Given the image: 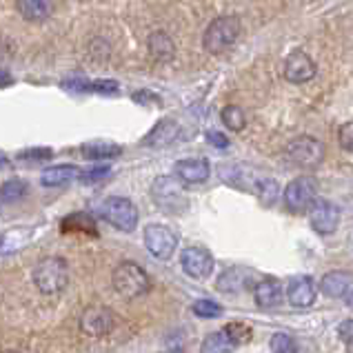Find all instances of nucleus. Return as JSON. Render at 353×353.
Masks as SVG:
<instances>
[{
    "instance_id": "obj_1",
    "label": "nucleus",
    "mask_w": 353,
    "mask_h": 353,
    "mask_svg": "<svg viewBox=\"0 0 353 353\" xmlns=\"http://www.w3.org/2000/svg\"><path fill=\"white\" fill-rule=\"evenodd\" d=\"M32 278H34V285H36V289L40 291V294L56 296L67 287L69 267H67V262L63 258L49 256V258H43L34 267Z\"/></svg>"
},
{
    "instance_id": "obj_2",
    "label": "nucleus",
    "mask_w": 353,
    "mask_h": 353,
    "mask_svg": "<svg viewBox=\"0 0 353 353\" xmlns=\"http://www.w3.org/2000/svg\"><path fill=\"white\" fill-rule=\"evenodd\" d=\"M112 282H114V289L127 300H136L140 296H145L151 289V280L147 276V271L140 265H136V262H129V260L120 262V265L114 269Z\"/></svg>"
},
{
    "instance_id": "obj_3",
    "label": "nucleus",
    "mask_w": 353,
    "mask_h": 353,
    "mask_svg": "<svg viewBox=\"0 0 353 353\" xmlns=\"http://www.w3.org/2000/svg\"><path fill=\"white\" fill-rule=\"evenodd\" d=\"M240 18L238 16H218L209 23L203 36V45L209 54H223L240 36Z\"/></svg>"
},
{
    "instance_id": "obj_4",
    "label": "nucleus",
    "mask_w": 353,
    "mask_h": 353,
    "mask_svg": "<svg viewBox=\"0 0 353 353\" xmlns=\"http://www.w3.org/2000/svg\"><path fill=\"white\" fill-rule=\"evenodd\" d=\"M151 198H154L156 205L163 211H167V214H183L189 207L183 185H180L176 178H169V176H160L154 180V185H151Z\"/></svg>"
},
{
    "instance_id": "obj_5",
    "label": "nucleus",
    "mask_w": 353,
    "mask_h": 353,
    "mask_svg": "<svg viewBox=\"0 0 353 353\" xmlns=\"http://www.w3.org/2000/svg\"><path fill=\"white\" fill-rule=\"evenodd\" d=\"M100 216H103L112 227H116L118 231H125V234L134 231L138 225L136 205L123 196H112V198L103 200V205H100Z\"/></svg>"
},
{
    "instance_id": "obj_6",
    "label": "nucleus",
    "mask_w": 353,
    "mask_h": 353,
    "mask_svg": "<svg viewBox=\"0 0 353 353\" xmlns=\"http://www.w3.org/2000/svg\"><path fill=\"white\" fill-rule=\"evenodd\" d=\"M285 207L291 214H305L318 198V180L311 176H300L285 187Z\"/></svg>"
},
{
    "instance_id": "obj_7",
    "label": "nucleus",
    "mask_w": 353,
    "mask_h": 353,
    "mask_svg": "<svg viewBox=\"0 0 353 353\" xmlns=\"http://www.w3.org/2000/svg\"><path fill=\"white\" fill-rule=\"evenodd\" d=\"M285 154L298 167H316L325 158V145L311 136H300L287 145Z\"/></svg>"
},
{
    "instance_id": "obj_8",
    "label": "nucleus",
    "mask_w": 353,
    "mask_h": 353,
    "mask_svg": "<svg viewBox=\"0 0 353 353\" xmlns=\"http://www.w3.org/2000/svg\"><path fill=\"white\" fill-rule=\"evenodd\" d=\"M145 247L154 258L158 260H169L174 256V251L178 247V236L176 231H171L165 225H149L145 229Z\"/></svg>"
},
{
    "instance_id": "obj_9",
    "label": "nucleus",
    "mask_w": 353,
    "mask_h": 353,
    "mask_svg": "<svg viewBox=\"0 0 353 353\" xmlns=\"http://www.w3.org/2000/svg\"><path fill=\"white\" fill-rule=\"evenodd\" d=\"M116 327V316L112 309L107 307H87L80 316V329L89 338H103L107 334H112Z\"/></svg>"
},
{
    "instance_id": "obj_10",
    "label": "nucleus",
    "mask_w": 353,
    "mask_h": 353,
    "mask_svg": "<svg viewBox=\"0 0 353 353\" xmlns=\"http://www.w3.org/2000/svg\"><path fill=\"white\" fill-rule=\"evenodd\" d=\"M309 223L320 236L334 234L340 225V209L329 200H318L309 207Z\"/></svg>"
},
{
    "instance_id": "obj_11",
    "label": "nucleus",
    "mask_w": 353,
    "mask_h": 353,
    "mask_svg": "<svg viewBox=\"0 0 353 353\" xmlns=\"http://www.w3.org/2000/svg\"><path fill=\"white\" fill-rule=\"evenodd\" d=\"M180 265H183V271L189 278L205 280L214 271V256L203 247H187L180 254Z\"/></svg>"
},
{
    "instance_id": "obj_12",
    "label": "nucleus",
    "mask_w": 353,
    "mask_h": 353,
    "mask_svg": "<svg viewBox=\"0 0 353 353\" xmlns=\"http://www.w3.org/2000/svg\"><path fill=\"white\" fill-rule=\"evenodd\" d=\"M316 296H318V287L314 278L309 276H296L289 280L287 285V300L291 307L296 309H307L316 302Z\"/></svg>"
},
{
    "instance_id": "obj_13",
    "label": "nucleus",
    "mask_w": 353,
    "mask_h": 353,
    "mask_svg": "<svg viewBox=\"0 0 353 353\" xmlns=\"http://www.w3.org/2000/svg\"><path fill=\"white\" fill-rule=\"evenodd\" d=\"M316 76V63L309 58V54L296 49L285 60V78L294 85H305Z\"/></svg>"
},
{
    "instance_id": "obj_14",
    "label": "nucleus",
    "mask_w": 353,
    "mask_h": 353,
    "mask_svg": "<svg viewBox=\"0 0 353 353\" xmlns=\"http://www.w3.org/2000/svg\"><path fill=\"white\" fill-rule=\"evenodd\" d=\"M174 171L185 185H200L209 178L211 167L209 160L205 158H187V160H178Z\"/></svg>"
},
{
    "instance_id": "obj_15",
    "label": "nucleus",
    "mask_w": 353,
    "mask_h": 353,
    "mask_svg": "<svg viewBox=\"0 0 353 353\" xmlns=\"http://www.w3.org/2000/svg\"><path fill=\"white\" fill-rule=\"evenodd\" d=\"M320 291L329 298L345 300L353 291V274L351 271H331L320 280Z\"/></svg>"
},
{
    "instance_id": "obj_16",
    "label": "nucleus",
    "mask_w": 353,
    "mask_h": 353,
    "mask_svg": "<svg viewBox=\"0 0 353 353\" xmlns=\"http://www.w3.org/2000/svg\"><path fill=\"white\" fill-rule=\"evenodd\" d=\"M254 298H256V305L260 309H274L282 302V285L280 280L276 278H265L256 282L254 287Z\"/></svg>"
},
{
    "instance_id": "obj_17",
    "label": "nucleus",
    "mask_w": 353,
    "mask_h": 353,
    "mask_svg": "<svg viewBox=\"0 0 353 353\" xmlns=\"http://www.w3.org/2000/svg\"><path fill=\"white\" fill-rule=\"evenodd\" d=\"M251 278H254V274L249 269L231 267L218 278V291H223V294H238V291H245L251 285Z\"/></svg>"
},
{
    "instance_id": "obj_18",
    "label": "nucleus",
    "mask_w": 353,
    "mask_h": 353,
    "mask_svg": "<svg viewBox=\"0 0 353 353\" xmlns=\"http://www.w3.org/2000/svg\"><path fill=\"white\" fill-rule=\"evenodd\" d=\"M16 9L18 14L25 20H32V23H40L52 16L54 12V0H16Z\"/></svg>"
},
{
    "instance_id": "obj_19",
    "label": "nucleus",
    "mask_w": 353,
    "mask_h": 353,
    "mask_svg": "<svg viewBox=\"0 0 353 353\" xmlns=\"http://www.w3.org/2000/svg\"><path fill=\"white\" fill-rule=\"evenodd\" d=\"M80 176V169L76 165H58V167H49L43 176H40V183L43 187H65L69 183H74Z\"/></svg>"
},
{
    "instance_id": "obj_20",
    "label": "nucleus",
    "mask_w": 353,
    "mask_h": 353,
    "mask_svg": "<svg viewBox=\"0 0 353 353\" xmlns=\"http://www.w3.org/2000/svg\"><path fill=\"white\" fill-rule=\"evenodd\" d=\"M147 45H149V54L154 56L158 63H169V60L176 56L174 40H171V36L165 32H154L149 36Z\"/></svg>"
},
{
    "instance_id": "obj_21",
    "label": "nucleus",
    "mask_w": 353,
    "mask_h": 353,
    "mask_svg": "<svg viewBox=\"0 0 353 353\" xmlns=\"http://www.w3.org/2000/svg\"><path fill=\"white\" fill-rule=\"evenodd\" d=\"M80 151H83V158L87 160H107V158H118L123 154V147L109 143V140H92V143H85L80 147Z\"/></svg>"
},
{
    "instance_id": "obj_22",
    "label": "nucleus",
    "mask_w": 353,
    "mask_h": 353,
    "mask_svg": "<svg viewBox=\"0 0 353 353\" xmlns=\"http://www.w3.org/2000/svg\"><path fill=\"white\" fill-rule=\"evenodd\" d=\"M178 136V125L174 120H160V123L151 129V134L143 140L145 147H165Z\"/></svg>"
},
{
    "instance_id": "obj_23",
    "label": "nucleus",
    "mask_w": 353,
    "mask_h": 353,
    "mask_svg": "<svg viewBox=\"0 0 353 353\" xmlns=\"http://www.w3.org/2000/svg\"><path fill=\"white\" fill-rule=\"evenodd\" d=\"M29 238H32V229L27 227H16L9 229L0 236V254H14V251L23 249Z\"/></svg>"
},
{
    "instance_id": "obj_24",
    "label": "nucleus",
    "mask_w": 353,
    "mask_h": 353,
    "mask_svg": "<svg viewBox=\"0 0 353 353\" xmlns=\"http://www.w3.org/2000/svg\"><path fill=\"white\" fill-rule=\"evenodd\" d=\"M238 345L234 340L229 338V334L223 329V331H214V334H209L203 345H200V353H231Z\"/></svg>"
},
{
    "instance_id": "obj_25",
    "label": "nucleus",
    "mask_w": 353,
    "mask_h": 353,
    "mask_svg": "<svg viewBox=\"0 0 353 353\" xmlns=\"http://www.w3.org/2000/svg\"><path fill=\"white\" fill-rule=\"evenodd\" d=\"M27 191H29V185L25 183V180H20V178H12V180H7V183L0 187V203H18V200H23L27 196Z\"/></svg>"
},
{
    "instance_id": "obj_26",
    "label": "nucleus",
    "mask_w": 353,
    "mask_h": 353,
    "mask_svg": "<svg viewBox=\"0 0 353 353\" xmlns=\"http://www.w3.org/2000/svg\"><path fill=\"white\" fill-rule=\"evenodd\" d=\"M63 231L65 234H74V231H89L96 236V223L89 214H72L63 220Z\"/></svg>"
},
{
    "instance_id": "obj_27",
    "label": "nucleus",
    "mask_w": 353,
    "mask_h": 353,
    "mask_svg": "<svg viewBox=\"0 0 353 353\" xmlns=\"http://www.w3.org/2000/svg\"><path fill=\"white\" fill-rule=\"evenodd\" d=\"M223 123L231 131H242L247 127V116L242 112V107L238 105H227L223 109Z\"/></svg>"
},
{
    "instance_id": "obj_28",
    "label": "nucleus",
    "mask_w": 353,
    "mask_h": 353,
    "mask_svg": "<svg viewBox=\"0 0 353 353\" xmlns=\"http://www.w3.org/2000/svg\"><path fill=\"white\" fill-rule=\"evenodd\" d=\"M254 191H256L258 198H260L265 205H274V203H276V198H278V194H280V187H278L276 180L262 178V180H256Z\"/></svg>"
},
{
    "instance_id": "obj_29",
    "label": "nucleus",
    "mask_w": 353,
    "mask_h": 353,
    "mask_svg": "<svg viewBox=\"0 0 353 353\" xmlns=\"http://www.w3.org/2000/svg\"><path fill=\"white\" fill-rule=\"evenodd\" d=\"M191 311H194L198 318H207V320L223 316V307H220L218 302H214V300H196L194 307H191Z\"/></svg>"
},
{
    "instance_id": "obj_30",
    "label": "nucleus",
    "mask_w": 353,
    "mask_h": 353,
    "mask_svg": "<svg viewBox=\"0 0 353 353\" xmlns=\"http://www.w3.org/2000/svg\"><path fill=\"white\" fill-rule=\"evenodd\" d=\"M271 353H298L294 338L289 334H274V338H271Z\"/></svg>"
},
{
    "instance_id": "obj_31",
    "label": "nucleus",
    "mask_w": 353,
    "mask_h": 353,
    "mask_svg": "<svg viewBox=\"0 0 353 353\" xmlns=\"http://www.w3.org/2000/svg\"><path fill=\"white\" fill-rule=\"evenodd\" d=\"M225 331L229 334V338L236 342V345H242V342H249L251 340V329L242 322H231V325L225 327Z\"/></svg>"
},
{
    "instance_id": "obj_32",
    "label": "nucleus",
    "mask_w": 353,
    "mask_h": 353,
    "mask_svg": "<svg viewBox=\"0 0 353 353\" xmlns=\"http://www.w3.org/2000/svg\"><path fill=\"white\" fill-rule=\"evenodd\" d=\"M109 174H112V169L103 165V167H94V169L80 171L78 180H80V183H85V185H92V183H98V180H105Z\"/></svg>"
},
{
    "instance_id": "obj_33",
    "label": "nucleus",
    "mask_w": 353,
    "mask_h": 353,
    "mask_svg": "<svg viewBox=\"0 0 353 353\" xmlns=\"http://www.w3.org/2000/svg\"><path fill=\"white\" fill-rule=\"evenodd\" d=\"M338 143H340V147L345 149V151L353 154V120H351V123H345V125L340 127V131H338Z\"/></svg>"
},
{
    "instance_id": "obj_34",
    "label": "nucleus",
    "mask_w": 353,
    "mask_h": 353,
    "mask_svg": "<svg viewBox=\"0 0 353 353\" xmlns=\"http://www.w3.org/2000/svg\"><path fill=\"white\" fill-rule=\"evenodd\" d=\"M54 156V151L52 149H45V147H38V149H27L23 151L18 158L20 160H49Z\"/></svg>"
},
{
    "instance_id": "obj_35",
    "label": "nucleus",
    "mask_w": 353,
    "mask_h": 353,
    "mask_svg": "<svg viewBox=\"0 0 353 353\" xmlns=\"http://www.w3.org/2000/svg\"><path fill=\"white\" fill-rule=\"evenodd\" d=\"M338 338L345 342L347 347H353V320H345L338 327Z\"/></svg>"
},
{
    "instance_id": "obj_36",
    "label": "nucleus",
    "mask_w": 353,
    "mask_h": 353,
    "mask_svg": "<svg viewBox=\"0 0 353 353\" xmlns=\"http://www.w3.org/2000/svg\"><path fill=\"white\" fill-rule=\"evenodd\" d=\"M207 143H211L218 149H225V147H229V138L220 134V131H207Z\"/></svg>"
},
{
    "instance_id": "obj_37",
    "label": "nucleus",
    "mask_w": 353,
    "mask_h": 353,
    "mask_svg": "<svg viewBox=\"0 0 353 353\" xmlns=\"http://www.w3.org/2000/svg\"><path fill=\"white\" fill-rule=\"evenodd\" d=\"M14 80H12V76H9L7 72H0V87H7V85H12Z\"/></svg>"
},
{
    "instance_id": "obj_38",
    "label": "nucleus",
    "mask_w": 353,
    "mask_h": 353,
    "mask_svg": "<svg viewBox=\"0 0 353 353\" xmlns=\"http://www.w3.org/2000/svg\"><path fill=\"white\" fill-rule=\"evenodd\" d=\"M7 165V158L3 156V154H0V167H5Z\"/></svg>"
},
{
    "instance_id": "obj_39",
    "label": "nucleus",
    "mask_w": 353,
    "mask_h": 353,
    "mask_svg": "<svg viewBox=\"0 0 353 353\" xmlns=\"http://www.w3.org/2000/svg\"><path fill=\"white\" fill-rule=\"evenodd\" d=\"M167 353H183V351H167Z\"/></svg>"
},
{
    "instance_id": "obj_40",
    "label": "nucleus",
    "mask_w": 353,
    "mask_h": 353,
    "mask_svg": "<svg viewBox=\"0 0 353 353\" xmlns=\"http://www.w3.org/2000/svg\"><path fill=\"white\" fill-rule=\"evenodd\" d=\"M3 353H18V351H3Z\"/></svg>"
}]
</instances>
